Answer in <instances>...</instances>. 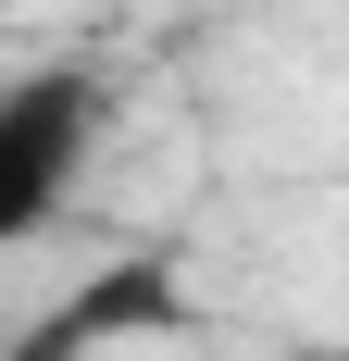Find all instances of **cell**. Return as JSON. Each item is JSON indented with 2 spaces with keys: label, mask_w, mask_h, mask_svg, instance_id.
<instances>
[{
  "label": "cell",
  "mask_w": 349,
  "mask_h": 361,
  "mask_svg": "<svg viewBox=\"0 0 349 361\" xmlns=\"http://www.w3.org/2000/svg\"><path fill=\"white\" fill-rule=\"evenodd\" d=\"M112 125V75L100 63H37L0 87V250H25L75 212L88 187V149Z\"/></svg>",
  "instance_id": "1"
},
{
  "label": "cell",
  "mask_w": 349,
  "mask_h": 361,
  "mask_svg": "<svg viewBox=\"0 0 349 361\" xmlns=\"http://www.w3.org/2000/svg\"><path fill=\"white\" fill-rule=\"evenodd\" d=\"M174 324H187V262L174 250H112V262H88L0 361H100V349H125V336H174Z\"/></svg>",
  "instance_id": "2"
},
{
  "label": "cell",
  "mask_w": 349,
  "mask_h": 361,
  "mask_svg": "<svg viewBox=\"0 0 349 361\" xmlns=\"http://www.w3.org/2000/svg\"><path fill=\"white\" fill-rule=\"evenodd\" d=\"M275 361H337V349H275Z\"/></svg>",
  "instance_id": "3"
}]
</instances>
